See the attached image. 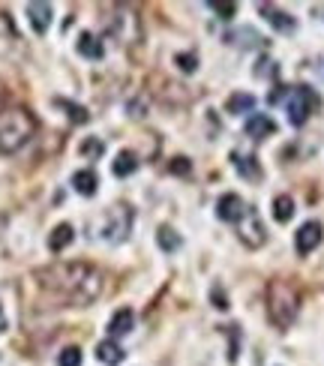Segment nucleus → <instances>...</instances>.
I'll list each match as a JSON object with an SVG mask.
<instances>
[{
  "instance_id": "f257e3e1",
  "label": "nucleus",
  "mask_w": 324,
  "mask_h": 366,
  "mask_svg": "<svg viewBox=\"0 0 324 366\" xmlns=\"http://www.w3.org/2000/svg\"><path fill=\"white\" fill-rule=\"evenodd\" d=\"M39 288L61 297L66 306H90L102 294L105 277L90 261H57L33 273Z\"/></svg>"
},
{
  "instance_id": "f03ea898",
  "label": "nucleus",
  "mask_w": 324,
  "mask_h": 366,
  "mask_svg": "<svg viewBox=\"0 0 324 366\" xmlns=\"http://www.w3.org/2000/svg\"><path fill=\"white\" fill-rule=\"evenodd\" d=\"M36 132V120L28 108L21 105H10L0 108V153H19L24 144L33 138Z\"/></svg>"
},
{
  "instance_id": "7ed1b4c3",
  "label": "nucleus",
  "mask_w": 324,
  "mask_h": 366,
  "mask_svg": "<svg viewBox=\"0 0 324 366\" xmlns=\"http://www.w3.org/2000/svg\"><path fill=\"white\" fill-rule=\"evenodd\" d=\"M301 312V291L288 279H270L268 282V319L273 327L285 330L297 321Z\"/></svg>"
},
{
  "instance_id": "20e7f679",
  "label": "nucleus",
  "mask_w": 324,
  "mask_h": 366,
  "mask_svg": "<svg viewBox=\"0 0 324 366\" xmlns=\"http://www.w3.org/2000/svg\"><path fill=\"white\" fill-rule=\"evenodd\" d=\"M132 231V207L129 204H114L108 207L99 219V237L105 244H123Z\"/></svg>"
},
{
  "instance_id": "39448f33",
  "label": "nucleus",
  "mask_w": 324,
  "mask_h": 366,
  "mask_svg": "<svg viewBox=\"0 0 324 366\" xmlns=\"http://www.w3.org/2000/svg\"><path fill=\"white\" fill-rule=\"evenodd\" d=\"M318 108V96H315L312 87H292L285 96V111H288V120H292V127H303L306 120H310V114Z\"/></svg>"
},
{
  "instance_id": "423d86ee",
  "label": "nucleus",
  "mask_w": 324,
  "mask_h": 366,
  "mask_svg": "<svg viewBox=\"0 0 324 366\" xmlns=\"http://www.w3.org/2000/svg\"><path fill=\"white\" fill-rule=\"evenodd\" d=\"M249 211H252V207H249L237 193H226V195H219V202H216V216H219L222 222H231V226H240Z\"/></svg>"
},
{
  "instance_id": "0eeeda50",
  "label": "nucleus",
  "mask_w": 324,
  "mask_h": 366,
  "mask_svg": "<svg viewBox=\"0 0 324 366\" xmlns=\"http://www.w3.org/2000/svg\"><path fill=\"white\" fill-rule=\"evenodd\" d=\"M321 240H324L321 222H318V219H310V222H303V226L297 228V235H294V249H297L301 255H310V252H315V249L321 246Z\"/></svg>"
},
{
  "instance_id": "6e6552de",
  "label": "nucleus",
  "mask_w": 324,
  "mask_h": 366,
  "mask_svg": "<svg viewBox=\"0 0 324 366\" xmlns=\"http://www.w3.org/2000/svg\"><path fill=\"white\" fill-rule=\"evenodd\" d=\"M237 237L244 240V244H246L249 249L261 246L264 240H268V231H264V222L259 219V213H255V211H249V213H246V219L237 226Z\"/></svg>"
},
{
  "instance_id": "1a4fd4ad",
  "label": "nucleus",
  "mask_w": 324,
  "mask_h": 366,
  "mask_svg": "<svg viewBox=\"0 0 324 366\" xmlns=\"http://www.w3.org/2000/svg\"><path fill=\"white\" fill-rule=\"evenodd\" d=\"M259 12H261L264 19H268L279 33H294V30H297V21H294L285 10H277V6H270V3H259Z\"/></svg>"
},
{
  "instance_id": "9d476101",
  "label": "nucleus",
  "mask_w": 324,
  "mask_h": 366,
  "mask_svg": "<svg viewBox=\"0 0 324 366\" xmlns=\"http://www.w3.org/2000/svg\"><path fill=\"white\" fill-rule=\"evenodd\" d=\"M132 327H136V312H132L129 306H123V310H118L111 315V321H108V336L120 339V336H127Z\"/></svg>"
},
{
  "instance_id": "9b49d317",
  "label": "nucleus",
  "mask_w": 324,
  "mask_h": 366,
  "mask_svg": "<svg viewBox=\"0 0 324 366\" xmlns=\"http://www.w3.org/2000/svg\"><path fill=\"white\" fill-rule=\"evenodd\" d=\"M28 19L36 33H45L52 24V3H28Z\"/></svg>"
},
{
  "instance_id": "f8f14e48",
  "label": "nucleus",
  "mask_w": 324,
  "mask_h": 366,
  "mask_svg": "<svg viewBox=\"0 0 324 366\" xmlns=\"http://www.w3.org/2000/svg\"><path fill=\"white\" fill-rule=\"evenodd\" d=\"M96 357H99V363H105V366H120L127 352H123L114 339H102V343L96 345Z\"/></svg>"
},
{
  "instance_id": "ddd939ff",
  "label": "nucleus",
  "mask_w": 324,
  "mask_h": 366,
  "mask_svg": "<svg viewBox=\"0 0 324 366\" xmlns=\"http://www.w3.org/2000/svg\"><path fill=\"white\" fill-rule=\"evenodd\" d=\"M246 136L249 138H268V136H273L277 132V123H273L268 114H252V118L246 120Z\"/></svg>"
},
{
  "instance_id": "4468645a",
  "label": "nucleus",
  "mask_w": 324,
  "mask_h": 366,
  "mask_svg": "<svg viewBox=\"0 0 324 366\" xmlns=\"http://www.w3.org/2000/svg\"><path fill=\"white\" fill-rule=\"evenodd\" d=\"M76 48H78V54H81V57H87V61H102V57H105L102 39H96L94 33H81Z\"/></svg>"
},
{
  "instance_id": "2eb2a0df",
  "label": "nucleus",
  "mask_w": 324,
  "mask_h": 366,
  "mask_svg": "<svg viewBox=\"0 0 324 366\" xmlns=\"http://www.w3.org/2000/svg\"><path fill=\"white\" fill-rule=\"evenodd\" d=\"M96 174L90 171V169H81V171H76L72 174V189H76L78 195H85V198H90V195H96Z\"/></svg>"
},
{
  "instance_id": "dca6fc26",
  "label": "nucleus",
  "mask_w": 324,
  "mask_h": 366,
  "mask_svg": "<svg viewBox=\"0 0 324 366\" xmlns=\"http://www.w3.org/2000/svg\"><path fill=\"white\" fill-rule=\"evenodd\" d=\"M72 240H76V231H72L69 222H63V226H57L52 235H48V249H52V252H63Z\"/></svg>"
},
{
  "instance_id": "f3484780",
  "label": "nucleus",
  "mask_w": 324,
  "mask_h": 366,
  "mask_svg": "<svg viewBox=\"0 0 324 366\" xmlns=\"http://www.w3.org/2000/svg\"><path fill=\"white\" fill-rule=\"evenodd\" d=\"M156 244H160L162 252L171 255V252H177V249L184 246V237H180L171 226H160V228H156Z\"/></svg>"
},
{
  "instance_id": "a211bd4d",
  "label": "nucleus",
  "mask_w": 324,
  "mask_h": 366,
  "mask_svg": "<svg viewBox=\"0 0 324 366\" xmlns=\"http://www.w3.org/2000/svg\"><path fill=\"white\" fill-rule=\"evenodd\" d=\"M136 169H138V156L132 151H120L118 156H114V162H111L114 177H129V174H136Z\"/></svg>"
},
{
  "instance_id": "6ab92c4d",
  "label": "nucleus",
  "mask_w": 324,
  "mask_h": 366,
  "mask_svg": "<svg viewBox=\"0 0 324 366\" xmlns=\"http://www.w3.org/2000/svg\"><path fill=\"white\" fill-rule=\"evenodd\" d=\"M231 162H235V169L244 174L249 180H261V165L255 162V156H244V153H231Z\"/></svg>"
},
{
  "instance_id": "aec40b11",
  "label": "nucleus",
  "mask_w": 324,
  "mask_h": 366,
  "mask_svg": "<svg viewBox=\"0 0 324 366\" xmlns=\"http://www.w3.org/2000/svg\"><path fill=\"white\" fill-rule=\"evenodd\" d=\"M226 108H228V114H246L255 108V96L252 94H231L226 99Z\"/></svg>"
},
{
  "instance_id": "412c9836",
  "label": "nucleus",
  "mask_w": 324,
  "mask_h": 366,
  "mask_svg": "<svg viewBox=\"0 0 324 366\" xmlns=\"http://www.w3.org/2000/svg\"><path fill=\"white\" fill-rule=\"evenodd\" d=\"M292 216H294V198L292 195H277V198H273V219L288 222Z\"/></svg>"
},
{
  "instance_id": "4be33fe9",
  "label": "nucleus",
  "mask_w": 324,
  "mask_h": 366,
  "mask_svg": "<svg viewBox=\"0 0 324 366\" xmlns=\"http://www.w3.org/2000/svg\"><path fill=\"white\" fill-rule=\"evenodd\" d=\"M54 105H57V108H63V111L69 114V120H72V123H87V118H90L85 108L76 105V103H69V99H54Z\"/></svg>"
},
{
  "instance_id": "5701e85b",
  "label": "nucleus",
  "mask_w": 324,
  "mask_h": 366,
  "mask_svg": "<svg viewBox=\"0 0 324 366\" xmlns=\"http://www.w3.org/2000/svg\"><path fill=\"white\" fill-rule=\"evenodd\" d=\"M222 330L228 334V360L235 363L237 360V352H240V336H244V334H240L237 324H228V327H222Z\"/></svg>"
},
{
  "instance_id": "b1692460",
  "label": "nucleus",
  "mask_w": 324,
  "mask_h": 366,
  "mask_svg": "<svg viewBox=\"0 0 324 366\" xmlns=\"http://www.w3.org/2000/svg\"><path fill=\"white\" fill-rule=\"evenodd\" d=\"M57 366H81V348L78 345L63 348L61 357H57Z\"/></svg>"
},
{
  "instance_id": "393cba45",
  "label": "nucleus",
  "mask_w": 324,
  "mask_h": 366,
  "mask_svg": "<svg viewBox=\"0 0 324 366\" xmlns=\"http://www.w3.org/2000/svg\"><path fill=\"white\" fill-rule=\"evenodd\" d=\"M174 61H177L180 72H186V76H193V72L198 69V57H195V54H177Z\"/></svg>"
},
{
  "instance_id": "a878e982",
  "label": "nucleus",
  "mask_w": 324,
  "mask_h": 366,
  "mask_svg": "<svg viewBox=\"0 0 324 366\" xmlns=\"http://www.w3.org/2000/svg\"><path fill=\"white\" fill-rule=\"evenodd\" d=\"M207 6H210L213 12H219V19H231V15L237 12V6H235V3H222V0H210Z\"/></svg>"
},
{
  "instance_id": "bb28decb",
  "label": "nucleus",
  "mask_w": 324,
  "mask_h": 366,
  "mask_svg": "<svg viewBox=\"0 0 324 366\" xmlns=\"http://www.w3.org/2000/svg\"><path fill=\"white\" fill-rule=\"evenodd\" d=\"M81 153L85 156H102V144H99V141H85V144H81Z\"/></svg>"
},
{
  "instance_id": "cd10ccee",
  "label": "nucleus",
  "mask_w": 324,
  "mask_h": 366,
  "mask_svg": "<svg viewBox=\"0 0 324 366\" xmlns=\"http://www.w3.org/2000/svg\"><path fill=\"white\" fill-rule=\"evenodd\" d=\"M171 171L174 174H189V171H193V165H189V160H184V156H177V160L171 162Z\"/></svg>"
},
{
  "instance_id": "c85d7f7f",
  "label": "nucleus",
  "mask_w": 324,
  "mask_h": 366,
  "mask_svg": "<svg viewBox=\"0 0 324 366\" xmlns=\"http://www.w3.org/2000/svg\"><path fill=\"white\" fill-rule=\"evenodd\" d=\"M213 301H216V310H228V303H226V297H222L219 288H213Z\"/></svg>"
}]
</instances>
